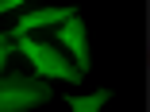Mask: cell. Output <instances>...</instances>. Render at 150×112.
<instances>
[{
    "label": "cell",
    "instance_id": "obj_1",
    "mask_svg": "<svg viewBox=\"0 0 150 112\" xmlns=\"http://www.w3.org/2000/svg\"><path fill=\"white\" fill-rule=\"evenodd\" d=\"M54 97L46 77H27V73H0V112H27L39 108Z\"/></svg>",
    "mask_w": 150,
    "mask_h": 112
},
{
    "label": "cell",
    "instance_id": "obj_2",
    "mask_svg": "<svg viewBox=\"0 0 150 112\" xmlns=\"http://www.w3.org/2000/svg\"><path fill=\"white\" fill-rule=\"evenodd\" d=\"M16 50L23 54V58H31V66H35V73L39 77H54V81H77L85 77L69 58H62V50L58 46H50V43H39V39H31V35H19L16 39Z\"/></svg>",
    "mask_w": 150,
    "mask_h": 112
},
{
    "label": "cell",
    "instance_id": "obj_3",
    "mask_svg": "<svg viewBox=\"0 0 150 112\" xmlns=\"http://www.w3.org/2000/svg\"><path fill=\"white\" fill-rule=\"evenodd\" d=\"M54 39L69 50V62H73L81 73H88V35H85L81 16H69L66 23H58V27H54Z\"/></svg>",
    "mask_w": 150,
    "mask_h": 112
},
{
    "label": "cell",
    "instance_id": "obj_4",
    "mask_svg": "<svg viewBox=\"0 0 150 112\" xmlns=\"http://www.w3.org/2000/svg\"><path fill=\"white\" fill-rule=\"evenodd\" d=\"M69 16H77V12H73V8H35V12H23V16L8 27V35H12V43H16L19 35L35 31V27H54V23H66Z\"/></svg>",
    "mask_w": 150,
    "mask_h": 112
},
{
    "label": "cell",
    "instance_id": "obj_5",
    "mask_svg": "<svg viewBox=\"0 0 150 112\" xmlns=\"http://www.w3.org/2000/svg\"><path fill=\"white\" fill-rule=\"evenodd\" d=\"M69 101V112H100L108 101H112V89H96V93H85V97H66Z\"/></svg>",
    "mask_w": 150,
    "mask_h": 112
},
{
    "label": "cell",
    "instance_id": "obj_6",
    "mask_svg": "<svg viewBox=\"0 0 150 112\" xmlns=\"http://www.w3.org/2000/svg\"><path fill=\"white\" fill-rule=\"evenodd\" d=\"M12 50H16V43H12V35H8V31H0V73H4V66H8V58H12Z\"/></svg>",
    "mask_w": 150,
    "mask_h": 112
},
{
    "label": "cell",
    "instance_id": "obj_7",
    "mask_svg": "<svg viewBox=\"0 0 150 112\" xmlns=\"http://www.w3.org/2000/svg\"><path fill=\"white\" fill-rule=\"evenodd\" d=\"M23 4H27V0H0V16L12 12V8H23Z\"/></svg>",
    "mask_w": 150,
    "mask_h": 112
}]
</instances>
